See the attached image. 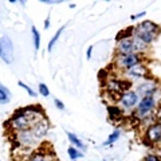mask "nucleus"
Returning <instances> with one entry per match:
<instances>
[{
	"mask_svg": "<svg viewBox=\"0 0 161 161\" xmlns=\"http://www.w3.org/2000/svg\"><path fill=\"white\" fill-rule=\"evenodd\" d=\"M67 138H69L70 142L73 144V147H75L77 149H83V148H85V144H83L82 141H80L74 133H67Z\"/></svg>",
	"mask_w": 161,
	"mask_h": 161,
	"instance_id": "ddd939ff",
	"label": "nucleus"
},
{
	"mask_svg": "<svg viewBox=\"0 0 161 161\" xmlns=\"http://www.w3.org/2000/svg\"><path fill=\"white\" fill-rule=\"evenodd\" d=\"M39 93L42 94L43 97H48L50 95V90L46 83H39Z\"/></svg>",
	"mask_w": 161,
	"mask_h": 161,
	"instance_id": "4be33fe9",
	"label": "nucleus"
},
{
	"mask_svg": "<svg viewBox=\"0 0 161 161\" xmlns=\"http://www.w3.org/2000/svg\"><path fill=\"white\" fill-rule=\"evenodd\" d=\"M128 74L133 78H142L148 74V70L142 63H140V64H137V66H134L133 69L128 70Z\"/></svg>",
	"mask_w": 161,
	"mask_h": 161,
	"instance_id": "f8f14e48",
	"label": "nucleus"
},
{
	"mask_svg": "<svg viewBox=\"0 0 161 161\" xmlns=\"http://www.w3.org/2000/svg\"><path fill=\"white\" fill-rule=\"evenodd\" d=\"M63 31H64V27H60V28L58 30V31L55 32V35H54V36L51 38V40H50V43H48V46H47V50H48V51H53V48H54V44L57 43V40L59 39L60 34H62Z\"/></svg>",
	"mask_w": 161,
	"mask_h": 161,
	"instance_id": "dca6fc26",
	"label": "nucleus"
},
{
	"mask_svg": "<svg viewBox=\"0 0 161 161\" xmlns=\"http://www.w3.org/2000/svg\"><path fill=\"white\" fill-rule=\"evenodd\" d=\"M48 27H50V16H48V18H47L46 20H44V28L47 30Z\"/></svg>",
	"mask_w": 161,
	"mask_h": 161,
	"instance_id": "cd10ccee",
	"label": "nucleus"
},
{
	"mask_svg": "<svg viewBox=\"0 0 161 161\" xmlns=\"http://www.w3.org/2000/svg\"><path fill=\"white\" fill-rule=\"evenodd\" d=\"M144 161H161V158L158 157V156H156V154H148Z\"/></svg>",
	"mask_w": 161,
	"mask_h": 161,
	"instance_id": "b1692460",
	"label": "nucleus"
},
{
	"mask_svg": "<svg viewBox=\"0 0 161 161\" xmlns=\"http://www.w3.org/2000/svg\"><path fill=\"white\" fill-rule=\"evenodd\" d=\"M30 161H47L46 158L43 157V156H39V154H36V156H34V157H31V160Z\"/></svg>",
	"mask_w": 161,
	"mask_h": 161,
	"instance_id": "a878e982",
	"label": "nucleus"
},
{
	"mask_svg": "<svg viewBox=\"0 0 161 161\" xmlns=\"http://www.w3.org/2000/svg\"><path fill=\"white\" fill-rule=\"evenodd\" d=\"M102 161H106V160H102Z\"/></svg>",
	"mask_w": 161,
	"mask_h": 161,
	"instance_id": "c85d7f7f",
	"label": "nucleus"
},
{
	"mask_svg": "<svg viewBox=\"0 0 161 161\" xmlns=\"http://www.w3.org/2000/svg\"><path fill=\"white\" fill-rule=\"evenodd\" d=\"M157 90V83L153 82V80H147L145 83L140 85L137 92L140 94H142L144 97H147V95H153V93Z\"/></svg>",
	"mask_w": 161,
	"mask_h": 161,
	"instance_id": "1a4fd4ad",
	"label": "nucleus"
},
{
	"mask_svg": "<svg viewBox=\"0 0 161 161\" xmlns=\"http://www.w3.org/2000/svg\"><path fill=\"white\" fill-rule=\"evenodd\" d=\"M137 28L144 30V31H148L150 34L156 35V36L160 34V26H158V24H156L154 22H150V20H145V22L141 23Z\"/></svg>",
	"mask_w": 161,
	"mask_h": 161,
	"instance_id": "9b49d317",
	"label": "nucleus"
},
{
	"mask_svg": "<svg viewBox=\"0 0 161 161\" xmlns=\"http://www.w3.org/2000/svg\"><path fill=\"white\" fill-rule=\"evenodd\" d=\"M54 103H55V106H57L59 110H64V103H63L60 99H58V98H54Z\"/></svg>",
	"mask_w": 161,
	"mask_h": 161,
	"instance_id": "5701e85b",
	"label": "nucleus"
},
{
	"mask_svg": "<svg viewBox=\"0 0 161 161\" xmlns=\"http://www.w3.org/2000/svg\"><path fill=\"white\" fill-rule=\"evenodd\" d=\"M18 85H19V86L20 87H22V89H24V90H26V92L30 94V95H31V97H36V92H34V90L31 89V87H30L28 86V85H26V83H24V82H22V80H19V82H18Z\"/></svg>",
	"mask_w": 161,
	"mask_h": 161,
	"instance_id": "aec40b11",
	"label": "nucleus"
},
{
	"mask_svg": "<svg viewBox=\"0 0 161 161\" xmlns=\"http://www.w3.org/2000/svg\"><path fill=\"white\" fill-rule=\"evenodd\" d=\"M108 113L110 115V118L115 119V118L121 117V114H122V110H121L119 108H117V106H109L108 108Z\"/></svg>",
	"mask_w": 161,
	"mask_h": 161,
	"instance_id": "f3484780",
	"label": "nucleus"
},
{
	"mask_svg": "<svg viewBox=\"0 0 161 161\" xmlns=\"http://www.w3.org/2000/svg\"><path fill=\"white\" fill-rule=\"evenodd\" d=\"M121 103L125 109H130L137 105L138 102V93L137 92H132V90H125V92L121 94Z\"/></svg>",
	"mask_w": 161,
	"mask_h": 161,
	"instance_id": "423d86ee",
	"label": "nucleus"
},
{
	"mask_svg": "<svg viewBox=\"0 0 161 161\" xmlns=\"http://www.w3.org/2000/svg\"><path fill=\"white\" fill-rule=\"evenodd\" d=\"M67 153H69V156H70V158H71L73 161H77L78 158H80V157H83V154L79 152V150L75 148V147H70L69 149H67Z\"/></svg>",
	"mask_w": 161,
	"mask_h": 161,
	"instance_id": "2eb2a0df",
	"label": "nucleus"
},
{
	"mask_svg": "<svg viewBox=\"0 0 161 161\" xmlns=\"http://www.w3.org/2000/svg\"><path fill=\"white\" fill-rule=\"evenodd\" d=\"M145 140L150 144L161 142V122L152 124L150 126L147 128V132H145Z\"/></svg>",
	"mask_w": 161,
	"mask_h": 161,
	"instance_id": "20e7f679",
	"label": "nucleus"
},
{
	"mask_svg": "<svg viewBox=\"0 0 161 161\" xmlns=\"http://www.w3.org/2000/svg\"><path fill=\"white\" fill-rule=\"evenodd\" d=\"M31 132H32L35 138H38V140L43 138L44 136L47 134V132H48V122H47V119H39L36 124H34Z\"/></svg>",
	"mask_w": 161,
	"mask_h": 161,
	"instance_id": "0eeeda50",
	"label": "nucleus"
},
{
	"mask_svg": "<svg viewBox=\"0 0 161 161\" xmlns=\"http://www.w3.org/2000/svg\"><path fill=\"white\" fill-rule=\"evenodd\" d=\"M8 101H9V95L7 93V90L3 89V87H0V102H2V103H7Z\"/></svg>",
	"mask_w": 161,
	"mask_h": 161,
	"instance_id": "412c9836",
	"label": "nucleus"
},
{
	"mask_svg": "<svg viewBox=\"0 0 161 161\" xmlns=\"http://www.w3.org/2000/svg\"><path fill=\"white\" fill-rule=\"evenodd\" d=\"M145 15H147V12H145V11L140 12V14H136V15H132V20H137V19H140V18L145 16Z\"/></svg>",
	"mask_w": 161,
	"mask_h": 161,
	"instance_id": "393cba45",
	"label": "nucleus"
},
{
	"mask_svg": "<svg viewBox=\"0 0 161 161\" xmlns=\"http://www.w3.org/2000/svg\"><path fill=\"white\" fill-rule=\"evenodd\" d=\"M92 53H93V46H89L86 53V59H92Z\"/></svg>",
	"mask_w": 161,
	"mask_h": 161,
	"instance_id": "bb28decb",
	"label": "nucleus"
},
{
	"mask_svg": "<svg viewBox=\"0 0 161 161\" xmlns=\"http://www.w3.org/2000/svg\"><path fill=\"white\" fill-rule=\"evenodd\" d=\"M119 136H121V132H119L118 129H115L114 132H113V133L108 137V141H105V142H103V145L106 147V145H112V144H114L115 141H117V140L119 138Z\"/></svg>",
	"mask_w": 161,
	"mask_h": 161,
	"instance_id": "a211bd4d",
	"label": "nucleus"
},
{
	"mask_svg": "<svg viewBox=\"0 0 161 161\" xmlns=\"http://www.w3.org/2000/svg\"><path fill=\"white\" fill-rule=\"evenodd\" d=\"M118 63L121 67L130 70L133 69L134 66L141 63V55L140 53H132V54H128V55H119V59H118Z\"/></svg>",
	"mask_w": 161,
	"mask_h": 161,
	"instance_id": "7ed1b4c3",
	"label": "nucleus"
},
{
	"mask_svg": "<svg viewBox=\"0 0 161 161\" xmlns=\"http://www.w3.org/2000/svg\"><path fill=\"white\" fill-rule=\"evenodd\" d=\"M0 58L7 64H11L14 60V46L8 36H3L0 39Z\"/></svg>",
	"mask_w": 161,
	"mask_h": 161,
	"instance_id": "f03ea898",
	"label": "nucleus"
},
{
	"mask_svg": "<svg viewBox=\"0 0 161 161\" xmlns=\"http://www.w3.org/2000/svg\"><path fill=\"white\" fill-rule=\"evenodd\" d=\"M118 53L119 55H128L134 53V44H133V39H122L118 42Z\"/></svg>",
	"mask_w": 161,
	"mask_h": 161,
	"instance_id": "6e6552de",
	"label": "nucleus"
},
{
	"mask_svg": "<svg viewBox=\"0 0 161 161\" xmlns=\"http://www.w3.org/2000/svg\"><path fill=\"white\" fill-rule=\"evenodd\" d=\"M31 32H32V39H34V47L35 50H39L40 48V34L35 26L31 27Z\"/></svg>",
	"mask_w": 161,
	"mask_h": 161,
	"instance_id": "4468645a",
	"label": "nucleus"
},
{
	"mask_svg": "<svg viewBox=\"0 0 161 161\" xmlns=\"http://www.w3.org/2000/svg\"><path fill=\"white\" fill-rule=\"evenodd\" d=\"M11 122H12V126L16 130H19V132L28 130V128L31 126V119L28 117V110L27 109L16 110L11 118Z\"/></svg>",
	"mask_w": 161,
	"mask_h": 161,
	"instance_id": "f257e3e1",
	"label": "nucleus"
},
{
	"mask_svg": "<svg viewBox=\"0 0 161 161\" xmlns=\"http://www.w3.org/2000/svg\"><path fill=\"white\" fill-rule=\"evenodd\" d=\"M133 44H134V53H136V51H140V54H141V51H144V50L148 47V44L144 43L142 40L138 39V38H136V39L133 40Z\"/></svg>",
	"mask_w": 161,
	"mask_h": 161,
	"instance_id": "6ab92c4d",
	"label": "nucleus"
},
{
	"mask_svg": "<svg viewBox=\"0 0 161 161\" xmlns=\"http://www.w3.org/2000/svg\"><path fill=\"white\" fill-rule=\"evenodd\" d=\"M18 140L22 145H26V147H32L35 144L34 141V134L31 130H26V132H19L18 134Z\"/></svg>",
	"mask_w": 161,
	"mask_h": 161,
	"instance_id": "9d476101",
	"label": "nucleus"
},
{
	"mask_svg": "<svg viewBox=\"0 0 161 161\" xmlns=\"http://www.w3.org/2000/svg\"><path fill=\"white\" fill-rule=\"evenodd\" d=\"M156 106V99L153 95H147V97H142V99L140 101L138 106H137V113L141 115H145L150 113Z\"/></svg>",
	"mask_w": 161,
	"mask_h": 161,
	"instance_id": "39448f33",
	"label": "nucleus"
}]
</instances>
